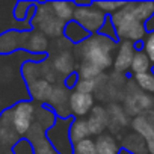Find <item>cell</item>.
<instances>
[{
    "instance_id": "1",
    "label": "cell",
    "mask_w": 154,
    "mask_h": 154,
    "mask_svg": "<svg viewBox=\"0 0 154 154\" xmlns=\"http://www.w3.org/2000/svg\"><path fill=\"white\" fill-rule=\"evenodd\" d=\"M154 15V2H125V5L110 15L116 39L142 42L146 35L145 23Z\"/></svg>"
},
{
    "instance_id": "2",
    "label": "cell",
    "mask_w": 154,
    "mask_h": 154,
    "mask_svg": "<svg viewBox=\"0 0 154 154\" xmlns=\"http://www.w3.org/2000/svg\"><path fill=\"white\" fill-rule=\"evenodd\" d=\"M118 48V41H113L100 33L91 35L86 41L74 45L72 51L77 62H88L97 66L101 72L113 65V56Z\"/></svg>"
},
{
    "instance_id": "3",
    "label": "cell",
    "mask_w": 154,
    "mask_h": 154,
    "mask_svg": "<svg viewBox=\"0 0 154 154\" xmlns=\"http://www.w3.org/2000/svg\"><path fill=\"white\" fill-rule=\"evenodd\" d=\"M30 24L35 30L41 32L47 38H62L63 36V29L65 23L60 21L51 11L50 2L48 3H36L35 14L30 20Z\"/></svg>"
},
{
    "instance_id": "4",
    "label": "cell",
    "mask_w": 154,
    "mask_h": 154,
    "mask_svg": "<svg viewBox=\"0 0 154 154\" xmlns=\"http://www.w3.org/2000/svg\"><path fill=\"white\" fill-rule=\"evenodd\" d=\"M106 14L101 12L98 8H95L91 3L82 5V3H75L74 2V14H72V20L75 23H79L88 33L94 35L98 33L101 26L104 24L106 20Z\"/></svg>"
},
{
    "instance_id": "5",
    "label": "cell",
    "mask_w": 154,
    "mask_h": 154,
    "mask_svg": "<svg viewBox=\"0 0 154 154\" xmlns=\"http://www.w3.org/2000/svg\"><path fill=\"white\" fill-rule=\"evenodd\" d=\"M9 112H11V124L14 127V131L18 136H27L36 115L35 104L32 101H18L9 107Z\"/></svg>"
},
{
    "instance_id": "6",
    "label": "cell",
    "mask_w": 154,
    "mask_h": 154,
    "mask_svg": "<svg viewBox=\"0 0 154 154\" xmlns=\"http://www.w3.org/2000/svg\"><path fill=\"white\" fill-rule=\"evenodd\" d=\"M71 122H72V118H65V119L56 118L54 124L45 130V137L59 154H74L72 143L68 134Z\"/></svg>"
},
{
    "instance_id": "7",
    "label": "cell",
    "mask_w": 154,
    "mask_h": 154,
    "mask_svg": "<svg viewBox=\"0 0 154 154\" xmlns=\"http://www.w3.org/2000/svg\"><path fill=\"white\" fill-rule=\"evenodd\" d=\"M124 110H125L127 115H133V116L151 112V110H154V98L151 95L139 91L137 86H136L134 91L128 89V92L125 95Z\"/></svg>"
},
{
    "instance_id": "8",
    "label": "cell",
    "mask_w": 154,
    "mask_h": 154,
    "mask_svg": "<svg viewBox=\"0 0 154 154\" xmlns=\"http://www.w3.org/2000/svg\"><path fill=\"white\" fill-rule=\"evenodd\" d=\"M131 127L146 145V154H154V110L137 115L131 119Z\"/></svg>"
},
{
    "instance_id": "9",
    "label": "cell",
    "mask_w": 154,
    "mask_h": 154,
    "mask_svg": "<svg viewBox=\"0 0 154 154\" xmlns=\"http://www.w3.org/2000/svg\"><path fill=\"white\" fill-rule=\"evenodd\" d=\"M69 94L71 91H68L63 85H54L51 95L47 101V107L56 115V118H72L69 113V107H68V101H69Z\"/></svg>"
},
{
    "instance_id": "10",
    "label": "cell",
    "mask_w": 154,
    "mask_h": 154,
    "mask_svg": "<svg viewBox=\"0 0 154 154\" xmlns=\"http://www.w3.org/2000/svg\"><path fill=\"white\" fill-rule=\"evenodd\" d=\"M29 30H6L0 33V54H9L15 50H26Z\"/></svg>"
},
{
    "instance_id": "11",
    "label": "cell",
    "mask_w": 154,
    "mask_h": 154,
    "mask_svg": "<svg viewBox=\"0 0 154 154\" xmlns=\"http://www.w3.org/2000/svg\"><path fill=\"white\" fill-rule=\"evenodd\" d=\"M94 106H95V97L92 94H82L77 91H71L69 101H68L71 116L85 118L89 115Z\"/></svg>"
},
{
    "instance_id": "12",
    "label": "cell",
    "mask_w": 154,
    "mask_h": 154,
    "mask_svg": "<svg viewBox=\"0 0 154 154\" xmlns=\"http://www.w3.org/2000/svg\"><path fill=\"white\" fill-rule=\"evenodd\" d=\"M136 53V47L130 41H118V48L113 56V71L116 74H125L130 66L133 56Z\"/></svg>"
},
{
    "instance_id": "13",
    "label": "cell",
    "mask_w": 154,
    "mask_h": 154,
    "mask_svg": "<svg viewBox=\"0 0 154 154\" xmlns=\"http://www.w3.org/2000/svg\"><path fill=\"white\" fill-rule=\"evenodd\" d=\"M50 62H51L54 71L57 74H63L65 77L69 75L71 72H75L77 71V63H79L77 59H75L74 51H71V50L56 51V54L50 59Z\"/></svg>"
},
{
    "instance_id": "14",
    "label": "cell",
    "mask_w": 154,
    "mask_h": 154,
    "mask_svg": "<svg viewBox=\"0 0 154 154\" xmlns=\"http://www.w3.org/2000/svg\"><path fill=\"white\" fill-rule=\"evenodd\" d=\"M88 127L91 131V136H100L101 133H104L107 130V112L106 107H103L101 104H95L92 107V110L89 112L88 118Z\"/></svg>"
},
{
    "instance_id": "15",
    "label": "cell",
    "mask_w": 154,
    "mask_h": 154,
    "mask_svg": "<svg viewBox=\"0 0 154 154\" xmlns=\"http://www.w3.org/2000/svg\"><path fill=\"white\" fill-rule=\"evenodd\" d=\"M106 112H107V128L110 134L119 131L122 127L128 124V115L125 113L124 107L119 106L118 103H110L106 107Z\"/></svg>"
},
{
    "instance_id": "16",
    "label": "cell",
    "mask_w": 154,
    "mask_h": 154,
    "mask_svg": "<svg viewBox=\"0 0 154 154\" xmlns=\"http://www.w3.org/2000/svg\"><path fill=\"white\" fill-rule=\"evenodd\" d=\"M53 86L54 85L48 83L44 79H35V80L27 83V91H29V95H30L32 101H36L41 106H45L50 95H51Z\"/></svg>"
},
{
    "instance_id": "17",
    "label": "cell",
    "mask_w": 154,
    "mask_h": 154,
    "mask_svg": "<svg viewBox=\"0 0 154 154\" xmlns=\"http://www.w3.org/2000/svg\"><path fill=\"white\" fill-rule=\"evenodd\" d=\"M91 36V33H88L79 23H75L74 20L68 21L65 24V29H63V38L72 44V45H79L82 44L83 41H86L88 38Z\"/></svg>"
},
{
    "instance_id": "18",
    "label": "cell",
    "mask_w": 154,
    "mask_h": 154,
    "mask_svg": "<svg viewBox=\"0 0 154 154\" xmlns=\"http://www.w3.org/2000/svg\"><path fill=\"white\" fill-rule=\"evenodd\" d=\"M68 134H69V140H71L72 145L91 137V131H89L86 118H75V119H72Z\"/></svg>"
},
{
    "instance_id": "19",
    "label": "cell",
    "mask_w": 154,
    "mask_h": 154,
    "mask_svg": "<svg viewBox=\"0 0 154 154\" xmlns=\"http://www.w3.org/2000/svg\"><path fill=\"white\" fill-rule=\"evenodd\" d=\"M94 140H95L97 154H118L119 152V145H118L115 136L110 134L109 131L101 133Z\"/></svg>"
},
{
    "instance_id": "20",
    "label": "cell",
    "mask_w": 154,
    "mask_h": 154,
    "mask_svg": "<svg viewBox=\"0 0 154 154\" xmlns=\"http://www.w3.org/2000/svg\"><path fill=\"white\" fill-rule=\"evenodd\" d=\"M121 148L130 151L131 154H146V145H145V140L136 134V133H130L127 134L124 139H122V145Z\"/></svg>"
},
{
    "instance_id": "21",
    "label": "cell",
    "mask_w": 154,
    "mask_h": 154,
    "mask_svg": "<svg viewBox=\"0 0 154 154\" xmlns=\"http://www.w3.org/2000/svg\"><path fill=\"white\" fill-rule=\"evenodd\" d=\"M50 6H51L53 14H54L60 21H63L65 24L72 20L74 2H50Z\"/></svg>"
},
{
    "instance_id": "22",
    "label": "cell",
    "mask_w": 154,
    "mask_h": 154,
    "mask_svg": "<svg viewBox=\"0 0 154 154\" xmlns=\"http://www.w3.org/2000/svg\"><path fill=\"white\" fill-rule=\"evenodd\" d=\"M35 9H36V2H17L15 6H14V18L17 21H26V20H32L33 14H35Z\"/></svg>"
},
{
    "instance_id": "23",
    "label": "cell",
    "mask_w": 154,
    "mask_h": 154,
    "mask_svg": "<svg viewBox=\"0 0 154 154\" xmlns=\"http://www.w3.org/2000/svg\"><path fill=\"white\" fill-rule=\"evenodd\" d=\"M133 82L137 86L139 91L148 94V95H154V72L148 71L143 74H136L133 75Z\"/></svg>"
},
{
    "instance_id": "24",
    "label": "cell",
    "mask_w": 154,
    "mask_h": 154,
    "mask_svg": "<svg viewBox=\"0 0 154 154\" xmlns=\"http://www.w3.org/2000/svg\"><path fill=\"white\" fill-rule=\"evenodd\" d=\"M130 71H131L133 75L151 71V62H149V59L146 57V54L142 50H136V53L133 56V60H131Z\"/></svg>"
},
{
    "instance_id": "25",
    "label": "cell",
    "mask_w": 154,
    "mask_h": 154,
    "mask_svg": "<svg viewBox=\"0 0 154 154\" xmlns=\"http://www.w3.org/2000/svg\"><path fill=\"white\" fill-rule=\"evenodd\" d=\"M72 151L74 154H97L95 140L92 137H88L82 142H77L75 145H72Z\"/></svg>"
},
{
    "instance_id": "26",
    "label": "cell",
    "mask_w": 154,
    "mask_h": 154,
    "mask_svg": "<svg viewBox=\"0 0 154 154\" xmlns=\"http://www.w3.org/2000/svg\"><path fill=\"white\" fill-rule=\"evenodd\" d=\"M142 51L149 59L151 66H154V30L146 32L145 38L142 39Z\"/></svg>"
},
{
    "instance_id": "27",
    "label": "cell",
    "mask_w": 154,
    "mask_h": 154,
    "mask_svg": "<svg viewBox=\"0 0 154 154\" xmlns=\"http://www.w3.org/2000/svg\"><path fill=\"white\" fill-rule=\"evenodd\" d=\"M92 5L98 8L101 12H104L106 15H112L113 12L119 11L125 5V2H92Z\"/></svg>"
},
{
    "instance_id": "28",
    "label": "cell",
    "mask_w": 154,
    "mask_h": 154,
    "mask_svg": "<svg viewBox=\"0 0 154 154\" xmlns=\"http://www.w3.org/2000/svg\"><path fill=\"white\" fill-rule=\"evenodd\" d=\"M95 88H97V82L95 80H88V79H79L77 82L74 91L77 92H82V94H92L95 92Z\"/></svg>"
},
{
    "instance_id": "29",
    "label": "cell",
    "mask_w": 154,
    "mask_h": 154,
    "mask_svg": "<svg viewBox=\"0 0 154 154\" xmlns=\"http://www.w3.org/2000/svg\"><path fill=\"white\" fill-rule=\"evenodd\" d=\"M98 33H100V35H103V36H107V38H110V39H113V41H118V39H116L115 29H113V24H112V21H110V15H107V17H106L104 24L101 26V29H100V32H98Z\"/></svg>"
},
{
    "instance_id": "30",
    "label": "cell",
    "mask_w": 154,
    "mask_h": 154,
    "mask_svg": "<svg viewBox=\"0 0 154 154\" xmlns=\"http://www.w3.org/2000/svg\"><path fill=\"white\" fill-rule=\"evenodd\" d=\"M77 82H79V74L77 72H71L69 75L65 77V80H63V86L68 89V91H74Z\"/></svg>"
},
{
    "instance_id": "31",
    "label": "cell",
    "mask_w": 154,
    "mask_h": 154,
    "mask_svg": "<svg viewBox=\"0 0 154 154\" xmlns=\"http://www.w3.org/2000/svg\"><path fill=\"white\" fill-rule=\"evenodd\" d=\"M118 154H131L130 151H127V149H124V148H119V152Z\"/></svg>"
}]
</instances>
